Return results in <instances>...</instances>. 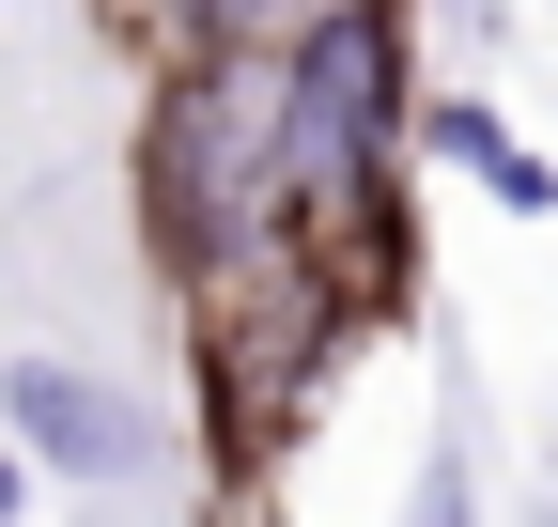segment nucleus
<instances>
[{
	"mask_svg": "<svg viewBox=\"0 0 558 527\" xmlns=\"http://www.w3.org/2000/svg\"><path fill=\"white\" fill-rule=\"evenodd\" d=\"M0 512H16V450H0Z\"/></svg>",
	"mask_w": 558,
	"mask_h": 527,
	"instance_id": "5",
	"label": "nucleus"
},
{
	"mask_svg": "<svg viewBox=\"0 0 558 527\" xmlns=\"http://www.w3.org/2000/svg\"><path fill=\"white\" fill-rule=\"evenodd\" d=\"M435 156H450V171H481V186H497L512 218H543V203H558V171H543V156L512 140L497 109H435Z\"/></svg>",
	"mask_w": 558,
	"mask_h": 527,
	"instance_id": "4",
	"label": "nucleus"
},
{
	"mask_svg": "<svg viewBox=\"0 0 558 527\" xmlns=\"http://www.w3.org/2000/svg\"><path fill=\"white\" fill-rule=\"evenodd\" d=\"M373 124H388V16H311L295 32V78H279V124H264V203L279 218H357V171H373Z\"/></svg>",
	"mask_w": 558,
	"mask_h": 527,
	"instance_id": "1",
	"label": "nucleus"
},
{
	"mask_svg": "<svg viewBox=\"0 0 558 527\" xmlns=\"http://www.w3.org/2000/svg\"><path fill=\"white\" fill-rule=\"evenodd\" d=\"M264 156H233V78L218 62H186L171 109H156V140H140V203H156V248L171 264H233L248 218H264Z\"/></svg>",
	"mask_w": 558,
	"mask_h": 527,
	"instance_id": "2",
	"label": "nucleus"
},
{
	"mask_svg": "<svg viewBox=\"0 0 558 527\" xmlns=\"http://www.w3.org/2000/svg\"><path fill=\"white\" fill-rule=\"evenodd\" d=\"M0 404H16L32 466H62V481H109L124 450H140V404H124L109 372H78V357H16V372H0Z\"/></svg>",
	"mask_w": 558,
	"mask_h": 527,
	"instance_id": "3",
	"label": "nucleus"
}]
</instances>
